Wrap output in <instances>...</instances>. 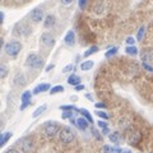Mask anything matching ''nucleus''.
Here are the masks:
<instances>
[{
    "label": "nucleus",
    "instance_id": "nucleus-1",
    "mask_svg": "<svg viewBox=\"0 0 153 153\" xmlns=\"http://www.w3.org/2000/svg\"><path fill=\"white\" fill-rule=\"evenodd\" d=\"M74 137H75V134L74 131L71 130V129L69 126H63L60 129V131H59V138H60V140L65 143V144H68V143H71L74 140Z\"/></svg>",
    "mask_w": 153,
    "mask_h": 153
},
{
    "label": "nucleus",
    "instance_id": "nucleus-2",
    "mask_svg": "<svg viewBox=\"0 0 153 153\" xmlns=\"http://www.w3.org/2000/svg\"><path fill=\"white\" fill-rule=\"evenodd\" d=\"M26 65L32 69H40V68H42V65H44V60H42L40 56H37L36 54H31V55H28V57L26 59Z\"/></svg>",
    "mask_w": 153,
    "mask_h": 153
},
{
    "label": "nucleus",
    "instance_id": "nucleus-3",
    "mask_svg": "<svg viewBox=\"0 0 153 153\" xmlns=\"http://www.w3.org/2000/svg\"><path fill=\"white\" fill-rule=\"evenodd\" d=\"M22 50V44L18 41H10L5 45V52L9 56H17Z\"/></svg>",
    "mask_w": 153,
    "mask_h": 153
},
{
    "label": "nucleus",
    "instance_id": "nucleus-4",
    "mask_svg": "<svg viewBox=\"0 0 153 153\" xmlns=\"http://www.w3.org/2000/svg\"><path fill=\"white\" fill-rule=\"evenodd\" d=\"M45 131L49 137H54L55 134L60 131V126L57 125L56 121H47L45 124Z\"/></svg>",
    "mask_w": 153,
    "mask_h": 153
},
{
    "label": "nucleus",
    "instance_id": "nucleus-5",
    "mask_svg": "<svg viewBox=\"0 0 153 153\" xmlns=\"http://www.w3.org/2000/svg\"><path fill=\"white\" fill-rule=\"evenodd\" d=\"M18 144H19V147L22 148V151L25 153H28V152H31L33 149V140L31 139V138H28V137L22 138V139L18 142Z\"/></svg>",
    "mask_w": 153,
    "mask_h": 153
},
{
    "label": "nucleus",
    "instance_id": "nucleus-6",
    "mask_svg": "<svg viewBox=\"0 0 153 153\" xmlns=\"http://www.w3.org/2000/svg\"><path fill=\"white\" fill-rule=\"evenodd\" d=\"M41 42H42V45H45L47 47H51V46H54L55 44V38L52 37V35H50V33H42V36H41Z\"/></svg>",
    "mask_w": 153,
    "mask_h": 153
},
{
    "label": "nucleus",
    "instance_id": "nucleus-7",
    "mask_svg": "<svg viewBox=\"0 0 153 153\" xmlns=\"http://www.w3.org/2000/svg\"><path fill=\"white\" fill-rule=\"evenodd\" d=\"M31 18H32V21L35 22V23L41 22V21H42V18H44V12H42L40 8L33 9L32 13H31Z\"/></svg>",
    "mask_w": 153,
    "mask_h": 153
},
{
    "label": "nucleus",
    "instance_id": "nucleus-8",
    "mask_svg": "<svg viewBox=\"0 0 153 153\" xmlns=\"http://www.w3.org/2000/svg\"><path fill=\"white\" fill-rule=\"evenodd\" d=\"M88 125H89V121L84 116L76 119V128L80 129V130H85L88 128Z\"/></svg>",
    "mask_w": 153,
    "mask_h": 153
},
{
    "label": "nucleus",
    "instance_id": "nucleus-9",
    "mask_svg": "<svg viewBox=\"0 0 153 153\" xmlns=\"http://www.w3.org/2000/svg\"><path fill=\"white\" fill-rule=\"evenodd\" d=\"M64 42L66 45H69V46H71V45H74V42H75V35H74V32L73 31H68V33L65 35V37H64Z\"/></svg>",
    "mask_w": 153,
    "mask_h": 153
},
{
    "label": "nucleus",
    "instance_id": "nucleus-10",
    "mask_svg": "<svg viewBox=\"0 0 153 153\" xmlns=\"http://www.w3.org/2000/svg\"><path fill=\"white\" fill-rule=\"evenodd\" d=\"M50 89V84L49 83H42V84H38L37 87L33 89V94H38L41 92H46V91Z\"/></svg>",
    "mask_w": 153,
    "mask_h": 153
},
{
    "label": "nucleus",
    "instance_id": "nucleus-11",
    "mask_svg": "<svg viewBox=\"0 0 153 153\" xmlns=\"http://www.w3.org/2000/svg\"><path fill=\"white\" fill-rule=\"evenodd\" d=\"M68 83L70 84V85H78V84H80V78L76 74H71L69 78H68Z\"/></svg>",
    "mask_w": 153,
    "mask_h": 153
},
{
    "label": "nucleus",
    "instance_id": "nucleus-12",
    "mask_svg": "<svg viewBox=\"0 0 153 153\" xmlns=\"http://www.w3.org/2000/svg\"><path fill=\"white\" fill-rule=\"evenodd\" d=\"M93 65H94L93 60H85V61H83V63L80 64V69H82L83 71H87L89 69H92Z\"/></svg>",
    "mask_w": 153,
    "mask_h": 153
},
{
    "label": "nucleus",
    "instance_id": "nucleus-13",
    "mask_svg": "<svg viewBox=\"0 0 153 153\" xmlns=\"http://www.w3.org/2000/svg\"><path fill=\"white\" fill-rule=\"evenodd\" d=\"M55 25V17L54 16H47L45 18V22H44V27L45 28H50Z\"/></svg>",
    "mask_w": 153,
    "mask_h": 153
},
{
    "label": "nucleus",
    "instance_id": "nucleus-14",
    "mask_svg": "<svg viewBox=\"0 0 153 153\" xmlns=\"http://www.w3.org/2000/svg\"><path fill=\"white\" fill-rule=\"evenodd\" d=\"M25 83H26V79H25V76H23V74L18 73L16 76H14V84L16 85H23Z\"/></svg>",
    "mask_w": 153,
    "mask_h": 153
},
{
    "label": "nucleus",
    "instance_id": "nucleus-15",
    "mask_svg": "<svg viewBox=\"0 0 153 153\" xmlns=\"http://www.w3.org/2000/svg\"><path fill=\"white\" fill-rule=\"evenodd\" d=\"M108 139L111 143H115V144H119L120 143V134H119L117 131H115L112 134H110L108 135Z\"/></svg>",
    "mask_w": 153,
    "mask_h": 153
},
{
    "label": "nucleus",
    "instance_id": "nucleus-16",
    "mask_svg": "<svg viewBox=\"0 0 153 153\" xmlns=\"http://www.w3.org/2000/svg\"><path fill=\"white\" fill-rule=\"evenodd\" d=\"M142 60L143 61H152L153 60V52H151L149 50H146V51H143V54H142Z\"/></svg>",
    "mask_w": 153,
    "mask_h": 153
},
{
    "label": "nucleus",
    "instance_id": "nucleus-17",
    "mask_svg": "<svg viewBox=\"0 0 153 153\" xmlns=\"http://www.w3.org/2000/svg\"><path fill=\"white\" fill-rule=\"evenodd\" d=\"M139 138H140V135H139V133L138 131H134V133L129 134V142H130L131 144H135V143L139 140Z\"/></svg>",
    "mask_w": 153,
    "mask_h": 153
},
{
    "label": "nucleus",
    "instance_id": "nucleus-18",
    "mask_svg": "<svg viewBox=\"0 0 153 153\" xmlns=\"http://www.w3.org/2000/svg\"><path fill=\"white\" fill-rule=\"evenodd\" d=\"M10 137H12V133L10 131H5L1 135V138H0V147H3L4 144H5V143L10 139Z\"/></svg>",
    "mask_w": 153,
    "mask_h": 153
},
{
    "label": "nucleus",
    "instance_id": "nucleus-19",
    "mask_svg": "<svg viewBox=\"0 0 153 153\" xmlns=\"http://www.w3.org/2000/svg\"><path fill=\"white\" fill-rule=\"evenodd\" d=\"M47 108V106H46V105H42V106H40V107H37L36 110H35V112H33L32 114V116L33 117H38V116H40V115L42 114V112H45V110Z\"/></svg>",
    "mask_w": 153,
    "mask_h": 153
},
{
    "label": "nucleus",
    "instance_id": "nucleus-20",
    "mask_svg": "<svg viewBox=\"0 0 153 153\" xmlns=\"http://www.w3.org/2000/svg\"><path fill=\"white\" fill-rule=\"evenodd\" d=\"M79 112L82 114V116H84L89 123H93V119H92V116H91V114H89V111H88L87 108H80Z\"/></svg>",
    "mask_w": 153,
    "mask_h": 153
},
{
    "label": "nucleus",
    "instance_id": "nucleus-21",
    "mask_svg": "<svg viewBox=\"0 0 153 153\" xmlns=\"http://www.w3.org/2000/svg\"><path fill=\"white\" fill-rule=\"evenodd\" d=\"M25 30H28V28L25 26V25H17V27H16V30H14V31H16V35H25Z\"/></svg>",
    "mask_w": 153,
    "mask_h": 153
},
{
    "label": "nucleus",
    "instance_id": "nucleus-22",
    "mask_svg": "<svg viewBox=\"0 0 153 153\" xmlns=\"http://www.w3.org/2000/svg\"><path fill=\"white\" fill-rule=\"evenodd\" d=\"M97 51H98V47L97 46H91L89 49L83 54V56L84 57H88L89 55H92V54H94V52H97Z\"/></svg>",
    "mask_w": 153,
    "mask_h": 153
},
{
    "label": "nucleus",
    "instance_id": "nucleus-23",
    "mask_svg": "<svg viewBox=\"0 0 153 153\" xmlns=\"http://www.w3.org/2000/svg\"><path fill=\"white\" fill-rule=\"evenodd\" d=\"M60 92H64V87L63 85H55L50 89V94H56V93H60Z\"/></svg>",
    "mask_w": 153,
    "mask_h": 153
},
{
    "label": "nucleus",
    "instance_id": "nucleus-24",
    "mask_svg": "<svg viewBox=\"0 0 153 153\" xmlns=\"http://www.w3.org/2000/svg\"><path fill=\"white\" fill-rule=\"evenodd\" d=\"M125 51H126V54H129V55H137L138 54V49L134 45L128 46L126 49H125Z\"/></svg>",
    "mask_w": 153,
    "mask_h": 153
},
{
    "label": "nucleus",
    "instance_id": "nucleus-25",
    "mask_svg": "<svg viewBox=\"0 0 153 153\" xmlns=\"http://www.w3.org/2000/svg\"><path fill=\"white\" fill-rule=\"evenodd\" d=\"M144 35H146V27H144V26H142V27L139 28V31H138L137 40H138V41H142V40H143V37H144Z\"/></svg>",
    "mask_w": 153,
    "mask_h": 153
},
{
    "label": "nucleus",
    "instance_id": "nucleus-26",
    "mask_svg": "<svg viewBox=\"0 0 153 153\" xmlns=\"http://www.w3.org/2000/svg\"><path fill=\"white\" fill-rule=\"evenodd\" d=\"M31 97H32L31 91H25V92L22 93V101H30Z\"/></svg>",
    "mask_w": 153,
    "mask_h": 153
},
{
    "label": "nucleus",
    "instance_id": "nucleus-27",
    "mask_svg": "<svg viewBox=\"0 0 153 153\" xmlns=\"http://www.w3.org/2000/svg\"><path fill=\"white\" fill-rule=\"evenodd\" d=\"M8 75V68L5 64H1V66H0V76L1 78H5V76Z\"/></svg>",
    "mask_w": 153,
    "mask_h": 153
},
{
    "label": "nucleus",
    "instance_id": "nucleus-28",
    "mask_svg": "<svg viewBox=\"0 0 153 153\" xmlns=\"http://www.w3.org/2000/svg\"><path fill=\"white\" fill-rule=\"evenodd\" d=\"M116 52H117V47H112V49H110L108 51H106L105 56H106L107 59H110V57H112L114 55H116Z\"/></svg>",
    "mask_w": 153,
    "mask_h": 153
},
{
    "label": "nucleus",
    "instance_id": "nucleus-29",
    "mask_svg": "<svg viewBox=\"0 0 153 153\" xmlns=\"http://www.w3.org/2000/svg\"><path fill=\"white\" fill-rule=\"evenodd\" d=\"M59 108L63 110V111H79L78 108H75L74 106H70V105H66V106H60Z\"/></svg>",
    "mask_w": 153,
    "mask_h": 153
},
{
    "label": "nucleus",
    "instance_id": "nucleus-30",
    "mask_svg": "<svg viewBox=\"0 0 153 153\" xmlns=\"http://www.w3.org/2000/svg\"><path fill=\"white\" fill-rule=\"evenodd\" d=\"M73 115H74L73 111H64L63 114H61V117L63 119H71L73 117Z\"/></svg>",
    "mask_w": 153,
    "mask_h": 153
},
{
    "label": "nucleus",
    "instance_id": "nucleus-31",
    "mask_svg": "<svg viewBox=\"0 0 153 153\" xmlns=\"http://www.w3.org/2000/svg\"><path fill=\"white\" fill-rule=\"evenodd\" d=\"M96 114H97V116L102 117L103 120H108V115H107L106 112H103V111H100V110H97V111H96Z\"/></svg>",
    "mask_w": 153,
    "mask_h": 153
},
{
    "label": "nucleus",
    "instance_id": "nucleus-32",
    "mask_svg": "<svg viewBox=\"0 0 153 153\" xmlns=\"http://www.w3.org/2000/svg\"><path fill=\"white\" fill-rule=\"evenodd\" d=\"M71 70H74V65L69 64V65H66L65 68L63 69V73H69V71H71Z\"/></svg>",
    "mask_w": 153,
    "mask_h": 153
},
{
    "label": "nucleus",
    "instance_id": "nucleus-33",
    "mask_svg": "<svg viewBox=\"0 0 153 153\" xmlns=\"http://www.w3.org/2000/svg\"><path fill=\"white\" fill-rule=\"evenodd\" d=\"M30 101H22V105H21V107H19V110H21V111H22V110H26L28 106H30Z\"/></svg>",
    "mask_w": 153,
    "mask_h": 153
},
{
    "label": "nucleus",
    "instance_id": "nucleus-34",
    "mask_svg": "<svg viewBox=\"0 0 153 153\" xmlns=\"http://www.w3.org/2000/svg\"><path fill=\"white\" fill-rule=\"evenodd\" d=\"M143 68H144L146 70H148V71H153V66H151L147 61H143Z\"/></svg>",
    "mask_w": 153,
    "mask_h": 153
},
{
    "label": "nucleus",
    "instance_id": "nucleus-35",
    "mask_svg": "<svg viewBox=\"0 0 153 153\" xmlns=\"http://www.w3.org/2000/svg\"><path fill=\"white\" fill-rule=\"evenodd\" d=\"M87 3H88V0H79V8L80 9H84L85 8V5H87Z\"/></svg>",
    "mask_w": 153,
    "mask_h": 153
},
{
    "label": "nucleus",
    "instance_id": "nucleus-36",
    "mask_svg": "<svg viewBox=\"0 0 153 153\" xmlns=\"http://www.w3.org/2000/svg\"><path fill=\"white\" fill-rule=\"evenodd\" d=\"M126 44H128L129 46H131V45L135 44V40H134V37H128V38H126Z\"/></svg>",
    "mask_w": 153,
    "mask_h": 153
},
{
    "label": "nucleus",
    "instance_id": "nucleus-37",
    "mask_svg": "<svg viewBox=\"0 0 153 153\" xmlns=\"http://www.w3.org/2000/svg\"><path fill=\"white\" fill-rule=\"evenodd\" d=\"M97 125L101 128V129H105V128H107V123H105V121H97Z\"/></svg>",
    "mask_w": 153,
    "mask_h": 153
},
{
    "label": "nucleus",
    "instance_id": "nucleus-38",
    "mask_svg": "<svg viewBox=\"0 0 153 153\" xmlns=\"http://www.w3.org/2000/svg\"><path fill=\"white\" fill-rule=\"evenodd\" d=\"M96 107L97 108H106L107 106H106V103H103V102H97L96 103Z\"/></svg>",
    "mask_w": 153,
    "mask_h": 153
},
{
    "label": "nucleus",
    "instance_id": "nucleus-39",
    "mask_svg": "<svg viewBox=\"0 0 153 153\" xmlns=\"http://www.w3.org/2000/svg\"><path fill=\"white\" fill-rule=\"evenodd\" d=\"M61 4H64V5H70L71 3H73V0H60Z\"/></svg>",
    "mask_w": 153,
    "mask_h": 153
},
{
    "label": "nucleus",
    "instance_id": "nucleus-40",
    "mask_svg": "<svg viewBox=\"0 0 153 153\" xmlns=\"http://www.w3.org/2000/svg\"><path fill=\"white\" fill-rule=\"evenodd\" d=\"M111 152H112V153H123V151L120 149V148H116V147L111 148Z\"/></svg>",
    "mask_w": 153,
    "mask_h": 153
},
{
    "label": "nucleus",
    "instance_id": "nucleus-41",
    "mask_svg": "<svg viewBox=\"0 0 153 153\" xmlns=\"http://www.w3.org/2000/svg\"><path fill=\"white\" fill-rule=\"evenodd\" d=\"M110 152H111V148H110L108 146H105V147H103L102 153H110Z\"/></svg>",
    "mask_w": 153,
    "mask_h": 153
},
{
    "label": "nucleus",
    "instance_id": "nucleus-42",
    "mask_svg": "<svg viewBox=\"0 0 153 153\" xmlns=\"http://www.w3.org/2000/svg\"><path fill=\"white\" fill-rule=\"evenodd\" d=\"M83 89H84V85H83V84L75 85V91H83Z\"/></svg>",
    "mask_w": 153,
    "mask_h": 153
},
{
    "label": "nucleus",
    "instance_id": "nucleus-43",
    "mask_svg": "<svg viewBox=\"0 0 153 153\" xmlns=\"http://www.w3.org/2000/svg\"><path fill=\"white\" fill-rule=\"evenodd\" d=\"M108 133H110V130H108V126H107V128H105V129H102V134H103V135H107Z\"/></svg>",
    "mask_w": 153,
    "mask_h": 153
},
{
    "label": "nucleus",
    "instance_id": "nucleus-44",
    "mask_svg": "<svg viewBox=\"0 0 153 153\" xmlns=\"http://www.w3.org/2000/svg\"><path fill=\"white\" fill-rule=\"evenodd\" d=\"M5 153H19L17 149H14V148H10V149H8Z\"/></svg>",
    "mask_w": 153,
    "mask_h": 153
},
{
    "label": "nucleus",
    "instance_id": "nucleus-45",
    "mask_svg": "<svg viewBox=\"0 0 153 153\" xmlns=\"http://www.w3.org/2000/svg\"><path fill=\"white\" fill-rule=\"evenodd\" d=\"M54 66H55L54 64H51V65H49V66H47V68H46V71H50L51 69H54Z\"/></svg>",
    "mask_w": 153,
    "mask_h": 153
},
{
    "label": "nucleus",
    "instance_id": "nucleus-46",
    "mask_svg": "<svg viewBox=\"0 0 153 153\" xmlns=\"http://www.w3.org/2000/svg\"><path fill=\"white\" fill-rule=\"evenodd\" d=\"M0 21H1V23H3V21H4V13H3V12L0 13Z\"/></svg>",
    "mask_w": 153,
    "mask_h": 153
},
{
    "label": "nucleus",
    "instance_id": "nucleus-47",
    "mask_svg": "<svg viewBox=\"0 0 153 153\" xmlns=\"http://www.w3.org/2000/svg\"><path fill=\"white\" fill-rule=\"evenodd\" d=\"M87 98H88V100H93V98H92V96H91V94H87Z\"/></svg>",
    "mask_w": 153,
    "mask_h": 153
},
{
    "label": "nucleus",
    "instance_id": "nucleus-48",
    "mask_svg": "<svg viewBox=\"0 0 153 153\" xmlns=\"http://www.w3.org/2000/svg\"><path fill=\"white\" fill-rule=\"evenodd\" d=\"M123 153H131V152H130V151H124Z\"/></svg>",
    "mask_w": 153,
    "mask_h": 153
}]
</instances>
